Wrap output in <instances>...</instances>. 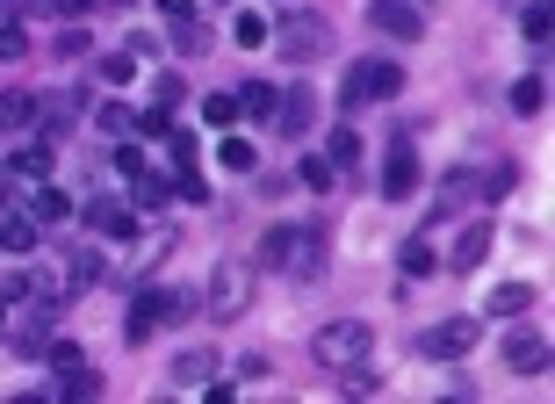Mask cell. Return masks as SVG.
<instances>
[{
  "mask_svg": "<svg viewBox=\"0 0 555 404\" xmlns=\"http://www.w3.org/2000/svg\"><path fill=\"white\" fill-rule=\"evenodd\" d=\"M368 347H375L368 318H332V325L310 332V361L318 369H354V361H368Z\"/></svg>",
  "mask_w": 555,
  "mask_h": 404,
  "instance_id": "obj_1",
  "label": "cell"
},
{
  "mask_svg": "<svg viewBox=\"0 0 555 404\" xmlns=\"http://www.w3.org/2000/svg\"><path fill=\"white\" fill-rule=\"evenodd\" d=\"M505 188H512V167H505V159H498L490 174H483V167H455V174L440 181V196H433V209H440V217H455V209H476V202L505 196Z\"/></svg>",
  "mask_w": 555,
  "mask_h": 404,
  "instance_id": "obj_2",
  "label": "cell"
},
{
  "mask_svg": "<svg viewBox=\"0 0 555 404\" xmlns=\"http://www.w3.org/2000/svg\"><path fill=\"white\" fill-rule=\"evenodd\" d=\"M397 95H404V66H397V58H354V66H347V87H339V108L397 101Z\"/></svg>",
  "mask_w": 555,
  "mask_h": 404,
  "instance_id": "obj_3",
  "label": "cell"
},
{
  "mask_svg": "<svg viewBox=\"0 0 555 404\" xmlns=\"http://www.w3.org/2000/svg\"><path fill=\"white\" fill-rule=\"evenodd\" d=\"M253 260H217L209 268V289H202V303H209V318H246V303H253Z\"/></svg>",
  "mask_w": 555,
  "mask_h": 404,
  "instance_id": "obj_4",
  "label": "cell"
},
{
  "mask_svg": "<svg viewBox=\"0 0 555 404\" xmlns=\"http://www.w3.org/2000/svg\"><path fill=\"white\" fill-rule=\"evenodd\" d=\"M267 44H275L288 66H310V58L332 44V29H325L318 15H288V22H267Z\"/></svg>",
  "mask_w": 555,
  "mask_h": 404,
  "instance_id": "obj_5",
  "label": "cell"
},
{
  "mask_svg": "<svg viewBox=\"0 0 555 404\" xmlns=\"http://www.w3.org/2000/svg\"><path fill=\"white\" fill-rule=\"evenodd\" d=\"M476 339H483V318H440V325L419 332V354L426 361H462Z\"/></svg>",
  "mask_w": 555,
  "mask_h": 404,
  "instance_id": "obj_6",
  "label": "cell"
},
{
  "mask_svg": "<svg viewBox=\"0 0 555 404\" xmlns=\"http://www.w3.org/2000/svg\"><path fill=\"white\" fill-rule=\"evenodd\" d=\"M368 29H382L389 44H419L426 36V15L411 0H368Z\"/></svg>",
  "mask_w": 555,
  "mask_h": 404,
  "instance_id": "obj_7",
  "label": "cell"
},
{
  "mask_svg": "<svg viewBox=\"0 0 555 404\" xmlns=\"http://www.w3.org/2000/svg\"><path fill=\"white\" fill-rule=\"evenodd\" d=\"M382 196H389V202H411V196H419V152H411L404 137H397L389 159H382Z\"/></svg>",
  "mask_w": 555,
  "mask_h": 404,
  "instance_id": "obj_8",
  "label": "cell"
},
{
  "mask_svg": "<svg viewBox=\"0 0 555 404\" xmlns=\"http://www.w3.org/2000/svg\"><path fill=\"white\" fill-rule=\"evenodd\" d=\"M87 224L101 238H137V209H123V202H108V196L87 202Z\"/></svg>",
  "mask_w": 555,
  "mask_h": 404,
  "instance_id": "obj_9",
  "label": "cell"
},
{
  "mask_svg": "<svg viewBox=\"0 0 555 404\" xmlns=\"http://www.w3.org/2000/svg\"><path fill=\"white\" fill-rule=\"evenodd\" d=\"M174 390H195V383H209L217 376V347H187V354H174Z\"/></svg>",
  "mask_w": 555,
  "mask_h": 404,
  "instance_id": "obj_10",
  "label": "cell"
},
{
  "mask_svg": "<svg viewBox=\"0 0 555 404\" xmlns=\"http://www.w3.org/2000/svg\"><path fill=\"white\" fill-rule=\"evenodd\" d=\"M549 339L541 332H512V376H549Z\"/></svg>",
  "mask_w": 555,
  "mask_h": 404,
  "instance_id": "obj_11",
  "label": "cell"
},
{
  "mask_svg": "<svg viewBox=\"0 0 555 404\" xmlns=\"http://www.w3.org/2000/svg\"><path fill=\"white\" fill-rule=\"evenodd\" d=\"M51 325H58V310H51V303H36V310L15 325V347H22V354H44V347H51Z\"/></svg>",
  "mask_w": 555,
  "mask_h": 404,
  "instance_id": "obj_12",
  "label": "cell"
},
{
  "mask_svg": "<svg viewBox=\"0 0 555 404\" xmlns=\"http://www.w3.org/2000/svg\"><path fill=\"white\" fill-rule=\"evenodd\" d=\"M152 332H159V289H152V297H130V318H123V339H130V347H145Z\"/></svg>",
  "mask_w": 555,
  "mask_h": 404,
  "instance_id": "obj_13",
  "label": "cell"
},
{
  "mask_svg": "<svg viewBox=\"0 0 555 404\" xmlns=\"http://www.w3.org/2000/svg\"><path fill=\"white\" fill-rule=\"evenodd\" d=\"M520 310H534V289H527V282H498V289L483 297V318H520Z\"/></svg>",
  "mask_w": 555,
  "mask_h": 404,
  "instance_id": "obj_14",
  "label": "cell"
},
{
  "mask_svg": "<svg viewBox=\"0 0 555 404\" xmlns=\"http://www.w3.org/2000/svg\"><path fill=\"white\" fill-rule=\"evenodd\" d=\"M29 217H36V224H66V217H73V196H58L51 181H36V196H29Z\"/></svg>",
  "mask_w": 555,
  "mask_h": 404,
  "instance_id": "obj_15",
  "label": "cell"
},
{
  "mask_svg": "<svg viewBox=\"0 0 555 404\" xmlns=\"http://www.w3.org/2000/svg\"><path fill=\"white\" fill-rule=\"evenodd\" d=\"M288 260H296V224H275V231L260 238V260H253V268H288Z\"/></svg>",
  "mask_w": 555,
  "mask_h": 404,
  "instance_id": "obj_16",
  "label": "cell"
},
{
  "mask_svg": "<svg viewBox=\"0 0 555 404\" xmlns=\"http://www.w3.org/2000/svg\"><path fill=\"white\" fill-rule=\"evenodd\" d=\"M94 282H101V253L94 246H73L66 253V289H94Z\"/></svg>",
  "mask_w": 555,
  "mask_h": 404,
  "instance_id": "obj_17",
  "label": "cell"
},
{
  "mask_svg": "<svg viewBox=\"0 0 555 404\" xmlns=\"http://www.w3.org/2000/svg\"><path fill=\"white\" fill-rule=\"evenodd\" d=\"M288 268L318 282V275H325V231H296V260H288Z\"/></svg>",
  "mask_w": 555,
  "mask_h": 404,
  "instance_id": "obj_18",
  "label": "cell"
},
{
  "mask_svg": "<svg viewBox=\"0 0 555 404\" xmlns=\"http://www.w3.org/2000/svg\"><path fill=\"white\" fill-rule=\"evenodd\" d=\"M541 108H549V80H541V73L512 80V116H541Z\"/></svg>",
  "mask_w": 555,
  "mask_h": 404,
  "instance_id": "obj_19",
  "label": "cell"
},
{
  "mask_svg": "<svg viewBox=\"0 0 555 404\" xmlns=\"http://www.w3.org/2000/svg\"><path fill=\"white\" fill-rule=\"evenodd\" d=\"M483 253H490V224H469L462 238H455V260L448 268H483Z\"/></svg>",
  "mask_w": 555,
  "mask_h": 404,
  "instance_id": "obj_20",
  "label": "cell"
},
{
  "mask_svg": "<svg viewBox=\"0 0 555 404\" xmlns=\"http://www.w3.org/2000/svg\"><path fill=\"white\" fill-rule=\"evenodd\" d=\"M7 167H15V181H51V145H22Z\"/></svg>",
  "mask_w": 555,
  "mask_h": 404,
  "instance_id": "obj_21",
  "label": "cell"
},
{
  "mask_svg": "<svg viewBox=\"0 0 555 404\" xmlns=\"http://www.w3.org/2000/svg\"><path fill=\"white\" fill-rule=\"evenodd\" d=\"M130 181H137V209H159L166 196H181V181H166V174H145V167H137Z\"/></svg>",
  "mask_w": 555,
  "mask_h": 404,
  "instance_id": "obj_22",
  "label": "cell"
},
{
  "mask_svg": "<svg viewBox=\"0 0 555 404\" xmlns=\"http://www.w3.org/2000/svg\"><path fill=\"white\" fill-rule=\"evenodd\" d=\"M231 101H238V116H275V101H281V95L267 87V80H246Z\"/></svg>",
  "mask_w": 555,
  "mask_h": 404,
  "instance_id": "obj_23",
  "label": "cell"
},
{
  "mask_svg": "<svg viewBox=\"0 0 555 404\" xmlns=\"http://www.w3.org/2000/svg\"><path fill=\"white\" fill-rule=\"evenodd\" d=\"M0 246H7V253H29V246H36V217H7V209H0Z\"/></svg>",
  "mask_w": 555,
  "mask_h": 404,
  "instance_id": "obj_24",
  "label": "cell"
},
{
  "mask_svg": "<svg viewBox=\"0 0 555 404\" xmlns=\"http://www.w3.org/2000/svg\"><path fill=\"white\" fill-rule=\"evenodd\" d=\"M174 51H187V58H202V51H209V22H202V15L174 22Z\"/></svg>",
  "mask_w": 555,
  "mask_h": 404,
  "instance_id": "obj_25",
  "label": "cell"
},
{
  "mask_svg": "<svg viewBox=\"0 0 555 404\" xmlns=\"http://www.w3.org/2000/svg\"><path fill=\"white\" fill-rule=\"evenodd\" d=\"M275 116H281V130H303V123H310V95H303V87H288V95L275 101Z\"/></svg>",
  "mask_w": 555,
  "mask_h": 404,
  "instance_id": "obj_26",
  "label": "cell"
},
{
  "mask_svg": "<svg viewBox=\"0 0 555 404\" xmlns=\"http://www.w3.org/2000/svg\"><path fill=\"white\" fill-rule=\"evenodd\" d=\"M397 260H404V275H433V268H440V253H433L426 238H404V253H397Z\"/></svg>",
  "mask_w": 555,
  "mask_h": 404,
  "instance_id": "obj_27",
  "label": "cell"
},
{
  "mask_svg": "<svg viewBox=\"0 0 555 404\" xmlns=\"http://www.w3.org/2000/svg\"><path fill=\"white\" fill-rule=\"evenodd\" d=\"M520 29H527V36H534V44H541V51H549V29H555V7H549V0H534V7H527V15H520Z\"/></svg>",
  "mask_w": 555,
  "mask_h": 404,
  "instance_id": "obj_28",
  "label": "cell"
},
{
  "mask_svg": "<svg viewBox=\"0 0 555 404\" xmlns=\"http://www.w3.org/2000/svg\"><path fill=\"white\" fill-rule=\"evenodd\" d=\"M231 36H238V51H260V44H267V22H260V15H238Z\"/></svg>",
  "mask_w": 555,
  "mask_h": 404,
  "instance_id": "obj_29",
  "label": "cell"
},
{
  "mask_svg": "<svg viewBox=\"0 0 555 404\" xmlns=\"http://www.w3.org/2000/svg\"><path fill=\"white\" fill-rule=\"evenodd\" d=\"M325 159H332V167H354V159H361V137H354V130H332Z\"/></svg>",
  "mask_w": 555,
  "mask_h": 404,
  "instance_id": "obj_30",
  "label": "cell"
},
{
  "mask_svg": "<svg viewBox=\"0 0 555 404\" xmlns=\"http://www.w3.org/2000/svg\"><path fill=\"white\" fill-rule=\"evenodd\" d=\"M224 167H231V174H253V167H260V152H253L246 137H224Z\"/></svg>",
  "mask_w": 555,
  "mask_h": 404,
  "instance_id": "obj_31",
  "label": "cell"
},
{
  "mask_svg": "<svg viewBox=\"0 0 555 404\" xmlns=\"http://www.w3.org/2000/svg\"><path fill=\"white\" fill-rule=\"evenodd\" d=\"M202 123H217V130L238 123V101H231V95H202Z\"/></svg>",
  "mask_w": 555,
  "mask_h": 404,
  "instance_id": "obj_32",
  "label": "cell"
},
{
  "mask_svg": "<svg viewBox=\"0 0 555 404\" xmlns=\"http://www.w3.org/2000/svg\"><path fill=\"white\" fill-rule=\"evenodd\" d=\"M0 123H36V95H0Z\"/></svg>",
  "mask_w": 555,
  "mask_h": 404,
  "instance_id": "obj_33",
  "label": "cell"
},
{
  "mask_svg": "<svg viewBox=\"0 0 555 404\" xmlns=\"http://www.w3.org/2000/svg\"><path fill=\"white\" fill-rule=\"evenodd\" d=\"M130 130H137V137H174V123H166V108H145V116H137Z\"/></svg>",
  "mask_w": 555,
  "mask_h": 404,
  "instance_id": "obj_34",
  "label": "cell"
},
{
  "mask_svg": "<svg viewBox=\"0 0 555 404\" xmlns=\"http://www.w3.org/2000/svg\"><path fill=\"white\" fill-rule=\"evenodd\" d=\"M44 354H51V369H66V376H73V369H80V361H87V354H80V347H73V339H51V347H44Z\"/></svg>",
  "mask_w": 555,
  "mask_h": 404,
  "instance_id": "obj_35",
  "label": "cell"
},
{
  "mask_svg": "<svg viewBox=\"0 0 555 404\" xmlns=\"http://www.w3.org/2000/svg\"><path fill=\"white\" fill-rule=\"evenodd\" d=\"M130 123H137V116H130V108H123V101H108V108H101V130H108V137H123V130H130Z\"/></svg>",
  "mask_w": 555,
  "mask_h": 404,
  "instance_id": "obj_36",
  "label": "cell"
},
{
  "mask_svg": "<svg viewBox=\"0 0 555 404\" xmlns=\"http://www.w3.org/2000/svg\"><path fill=\"white\" fill-rule=\"evenodd\" d=\"M303 188H332V159H310L303 152Z\"/></svg>",
  "mask_w": 555,
  "mask_h": 404,
  "instance_id": "obj_37",
  "label": "cell"
},
{
  "mask_svg": "<svg viewBox=\"0 0 555 404\" xmlns=\"http://www.w3.org/2000/svg\"><path fill=\"white\" fill-rule=\"evenodd\" d=\"M22 51H29V36H22V22H15V29H0V66H15Z\"/></svg>",
  "mask_w": 555,
  "mask_h": 404,
  "instance_id": "obj_38",
  "label": "cell"
},
{
  "mask_svg": "<svg viewBox=\"0 0 555 404\" xmlns=\"http://www.w3.org/2000/svg\"><path fill=\"white\" fill-rule=\"evenodd\" d=\"M29 289H36V282H29V275H22V268H15V275H0V303H15V297H29Z\"/></svg>",
  "mask_w": 555,
  "mask_h": 404,
  "instance_id": "obj_39",
  "label": "cell"
},
{
  "mask_svg": "<svg viewBox=\"0 0 555 404\" xmlns=\"http://www.w3.org/2000/svg\"><path fill=\"white\" fill-rule=\"evenodd\" d=\"M152 95H159V108H174V101H181L187 87H181V80H174V73H159V80H152Z\"/></svg>",
  "mask_w": 555,
  "mask_h": 404,
  "instance_id": "obj_40",
  "label": "cell"
},
{
  "mask_svg": "<svg viewBox=\"0 0 555 404\" xmlns=\"http://www.w3.org/2000/svg\"><path fill=\"white\" fill-rule=\"evenodd\" d=\"M159 15H166V22H187V15H195V0H159Z\"/></svg>",
  "mask_w": 555,
  "mask_h": 404,
  "instance_id": "obj_41",
  "label": "cell"
},
{
  "mask_svg": "<svg viewBox=\"0 0 555 404\" xmlns=\"http://www.w3.org/2000/svg\"><path fill=\"white\" fill-rule=\"evenodd\" d=\"M51 7H58V15H87L94 0H51Z\"/></svg>",
  "mask_w": 555,
  "mask_h": 404,
  "instance_id": "obj_42",
  "label": "cell"
},
{
  "mask_svg": "<svg viewBox=\"0 0 555 404\" xmlns=\"http://www.w3.org/2000/svg\"><path fill=\"white\" fill-rule=\"evenodd\" d=\"M0 325H7V303H0Z\"/></svg>",
  "mask_w": 555,
  "mask_h": 404,
  "instance_id": "obj_43",
  "label": "cell"
},
{
  "mask_svg": "<svg viewBox=\"0 0 555 404\" xmlns=\"http://www.w3.org/2000/svg\"><path fill=\"white\" fill-rule=\"evenodd\" d=\"M0 209H7V196H0Z\"/></svg>",
  "mask_w": 555,
  "mask_h": 404,
  "instance_id": "obj_44",
  "label": "cell"
}]
</instances>
